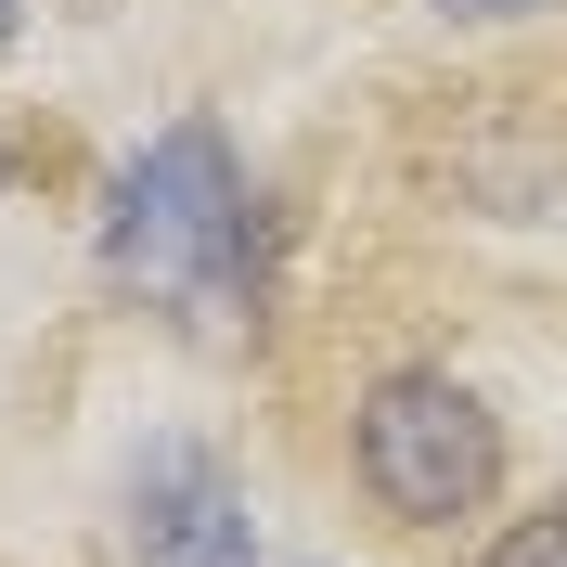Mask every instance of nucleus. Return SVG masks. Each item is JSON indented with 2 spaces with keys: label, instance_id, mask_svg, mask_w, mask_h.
Masks as SVG:
<instances>
[{
  "label": "nucleus",
  "instance_id": "obj_5",
  "mask_svg": "<svg viewBox=\"0 0 567 567\" xmlns=\"http://www.w3.org/2000/svg\"><path fill=\"white\" fill-rule=\"evenodd\" d=\"M439 13H529V0H439Z\"/></svg>",
  "mask_w": 567,
  "mask_h": 567
},
{
  "label": "nucleus",
  "instance_id": "obj_2",
  "mask_svg": "<svg viewBox=\"0 0 567 567\" xmlns=\"http://www.w3.org/2000/svg\"><path fill=\"white\" fill-rule=\"evenodd\" d=\"M349 464H361V491H374V516L452 529V516H491L503 425H491V400L452 388V374H374L361 413H349Z\"/></svg>",
  "mask_w": 567,
  "mask_h": 567
},
{
  "label": "nucleus",
  "instance_id": "obj_3",
  "mask_svg": "<svg viewBox=\"0 0 567 567\" xmlns=\"http://www.w3.org/2000/svg\"><path fill=\"white\" fill-rule=\"evenodd\" d=\"M142 567H246V542H258V516H246V491L219 477L207 452H142Z\"/></svg>",
  "mask_w": 567,
  "mask_h": 567
},
{
  "label": "nucleus",
  "instance_id": "obj_4",
  "mask_svg": "<svg viewBox=\"0 0 567 567\" xmlns=\"http://www.w3.org/2000/svg\"><path fill=\"white\" fill-rule=\"evenodd\" d=\"M477 567H567V503H542V516H516V529L491 542Z\"/></svg>",
  "mask_w": 567,
  "mask_h": 567
},
{
  "label": "nucleus",
  "instance_id": "obj_6",
  "mask_svg": "<svg viewBox=\"0 0 567 567\" xmlns=\"http://www.w3.org/2000/svg\"><path fill=\"white\" fill-rule=\"evenodd\" d=\"M13 13H27V0H0V52H13Z\"/></svg>",
  "mask_w": 567,
  "mask_h": 567
},
{
  "label": "nucleus",
  "instance_id": "obj_1",
  "mask_svg": "<svg viewBox=\"0 0 567 567\" xmlns=\"http://www.w3.org/2000/svg\"><path fill=\"white\" fill-rule=\"evenodd\" d=\"M104 271L155 310H194L207 336H258V207L207 116H181L155 155H130L104 207Z\"/></svg>",
  "mask_w": 567,
  "mask_h": 567
}]
</instances>
